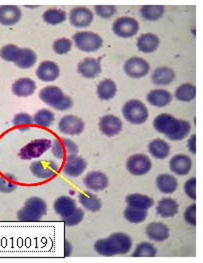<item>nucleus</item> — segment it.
<instances>
[{
  "label": "nucleus",
  "mask_w": 203,
  "mask_h": 263,
  "mask_svg": "<svg viewBox=\"0 0 203 263\" xmlns=\"http://www.w3.org/2000/svg\"><path fill=\"white\" fill-rule=\"evenodd\" d=\"M154 129L161 134H164L169 140L180 141L186 138L191 132V124L189 121L177 119L168 113H161L153 120Z\"/></svg>",
  "instance_id": "nucleus-1"
},
{
  "label": "nucleus",
  "mask_w": 203,
  "mask_h": 263,
  "mask_svg": "<svg viewBox=\"0 0 203 263\" xmlns=\"http://www.w3.org/2000/svg\"><path fill=\"white\" fill-rule=\"evenodd\" d=\"M132 248V239L124 232H115L108 237L98 239L94 243V250L99 255L111 257L127 254Z\"/></svg>",
  "instance_id": "nucleus-2"
},
{
  "label": "nucleus",
  "mask_w": 203,
  "mask_h": 263,
  "mask_svg": "<svg viewBox=\"0 0 203 263\" xmlns=\"http://www.w3.org/2000/svg\"><path fill=\"white\" fill-rule=\"evenodd\" d=\"M39 98L42 102L58 111H66L73 105L72 98L64 94L60 87L54 85L42 88L39 92Z\"/></svg>",
  "instance_id": "nucleus-3"
},
{
  "label": "nucleus",
  "mask_w": 203,
  "mask_h": 263,
  "mask_svg": "<svg viewBox=\"0 0 203 263\" xmlns=\"http://www.w3.org/2000/svg\"><path fill=\"white\" fill-rule=\"evenodd\" d=\"M46 212V202L40 197L32 196L25 201L24 206L17 212V218L22 222H37L41 220Z\"/></svg>",
  "instance_id": "nucleus-4"
},
{
  "label": "nucleus",
  "mask_w": 203,
  "mask_h": 263,
  "mask_svg": "<svg viewBox=\"0 0 203 263\" xmlns=\"http://www.w3.org/2000/svg\"><path fill=\"white\" fill-rule=\"evenodd\" d=\"M122 115L131 124L140 125L147 121L149 113L146 105L142 101L131 99L123 105Z\"/></svg>",
  "instance_id": "nucleus-5"
},
{
  "label": "nucleus",
  "mask_w": 203,
  "mask_h": 263,
  "mask_svg": "<svg viewBox=\"0 0 203 263\" xmlns=\"http://www.w3.org/2000/svg\"><path fill=\"white\" fill-rule=\"evenodd\" d=\"M72 39L76 48L82 52H95L103 45L102 37L93 31H78Z\"/></svg>",
  "instance_id": "nucleus-6"
},
{
  "label": "nucleus",
  "mask_w": 203,
  "mask_h": 263,
  "mask_svg": "<svg viewBox=\"0 0 203 263\" xmlns=\"http://www.w3.org/2000/svg\"><path fill=\"white\" fill-rule=\"evenodd\" d=\"M52 141L47 138L35 139L25 146H23L19 151V156L21 159L31 160L42 156L48 149H51Z\"/></svg>",
  "instance_id": "nucleus-7"
},
{
  "label": "nucleus",
  "mask_w": 203,
  "mask_h": 263,
  "mask_svg": "<svg viewBox=\"0 0 203 263\" xmlns=\"http://www.w3.org/2000/svg\"><path fill=\"white\" fill-rule=\"evenodd\" d=\"M112 31L118 37H133L139 31V23L133 17H128V16L119 17L113 22Z\"/></svg>",
  "instance_id": "nucleus-8"
},
{
  "label": "nucleus",
  "mask_w": 203,
  "mask_h": 263,
  "mask_svg": "<svg viewBox=\"0 0 203 263\" xmlns=\"http://www.w3.org/2000/svg\"><path fill=\"white\" fill-rule=\"evenodd\" d=\"M152 168V161L149 156L138 153L131 155L126 161V170L130 174L135 176H142L147 174Z\"/></svg>",
  "instance_id": "nucleus-9"
},
{
  "label": "nucleus",
  "mask_w": 203,
  "mask_h": 263,
  "mask_svg": "<svg viewBox=\"0 0 203 263\" xmlns=\"http://www.w3.org/2000/svg\"><path fill=\"white\" fill-rule=\"evenodd\" d=\"M51 151L56 158L62 160L68 156L78 154L79 148L73 140L66 137H59L52 141Z\"/></svg>",
  "instance_id": "nucleus-10"
},
{
  "label": "nucleus",
  "mask_w": 203,
  "mask_h": 263,
  "mask_svg": "<svg viewBox=\"0 0 203 263\" xmlns=\"http://www.w3.org/2000/svg\"><path fill=\"white\" fill-rule=\"evenodd\" d=\"M123 70L125 74L131 78L139 79L149 73L150 64L142 57H133L125 61Z\"/></svg>",
  "instance_id": "nucleus-11"
},
{
  "label": "nucleus",
  "mask_w": 203,
  "mask_h": 263,
  "mask_svg": "<svg viewBox=\"0 0 203 263\" xmlns=\"http://www.w3.org/2000/svg\"><path fill=\"white\" fill-rule=\"evenodd\" d=\"M84 121L80 117L72 114L63 116L58 122V130L70 136L81 134L84 130Z\"/></svg>",
  "instance_id": "nucleus-12"
},
{
  "label": "nucleus",
  "mask_w": 203,
  "mask_h": 263,
  "mask_svg": "<svg viewBox=\"0 0 203 263\" xmlns=\"http://www.w3.org/2000/svg\"><path fill=\"white\" fill-rule=\"evenodd\" d=\"M58 170V164L52 160H36L30 164V171L32 175L42 180L54 177Z\"/></svg>",
  "instance_id": "nucleus-13"
},
{
  "label": "nucleus",
  "mask_w": 203,
  "mask_h": 263,
  "mask_svg": "<svg viewBox=\"0 0 203 263\" xmlns=\"http://www.w3.org/2000/svg\"><path fill=\"white\" fill-rule=\"evenodd\" d=\"M94 20L93 11L85 6H77L69 13V22L75 28H86Z\"/></svg>",
  "instance_id": "nucleus-14"
},
{
  "label": "nucleus",
  "mask_w": 203,
  "mask_h": 263,
  "mask_svg": "<svg viewBox=\"0 0 203 263\" xmlns=\"http://www.w3.org/2000/svg\"><path fill=\"white\" fill-rule=\"evenodd\" d=\"M87 168L86 160L79 155H71L65 158L62 172L68 177H78Z\"/></svg>",
  "instance_id": "nucleus-15"
},
{
  "label": "nucleus",
  "mask_w": 203,
  "mask_h": 263,
  "mask_svg": "<svg viewBox=\"0 0 203 263\" xmlns=\"http://www.w3.org/2000/svg\"><path fill=\"white\" fill-rule=\"evenodd\" d=\"M83 183L88 190L98 192L108 187L109 179L105 173L93 170L85 175L83 178Z\"/></svg>",
  "instance_id": "nucleus-16"
},
{
  "label": "nucleus",
  "mask_w": 203,
  "mask_h": 263,
  "mask_svg": "<svg viewBox=\"0 0 203 263\" xmlns=\"http://www.w3.org/2000/svg\"><path fill=\"white\" fill-rule=\"evenodd\" d=\"M123 127L121 119L113 114H107L100 118L99 129L102 134L108 137H113L119 134Z\"/></svg>",
  "instance_id": "nucleus-17"
},
{
  "label": "nucleus",
  "mask_w": 203,
  "mask_h": 263,
  "mask_svg": "<svg viewBox=\"0 0 203 263\" xmlns=\"http://www.w3.org/2000/svg\"><path fill=\"white\" fill-rule=\"evenodd\" d=\"M60 76V68L51 60L42 61L36 69L37 78L43 82H53Z\"/></svg>",
  "instance_id": "nucleus-18"
},
{
  "label": "nucleus",
  "mask_w": 203,
  "mask_h": 263,
  "mask_svg": "<svg viewBox=\"0 0 203 263\" xmlns=\"http://www.w3.org/2000/svg\"><path fill=\"white\" fill-rule=\"evenodd\" d=\"M102 67L98 59L87 57L77 64V71L80 76L87 79H93L101 73Z\"/></svg>",
  "instance_id": "nucleus-19"
},
{
  "label": "nucleus",
  "mask_w": 203,
  "mask_h": 263,
  "mask_svg": "<svg viewBox=\"0 0 203 263\" xmlns=\"http://www.w3.org/2000/svg\"><path fill=\"white\" fill-rule=\"evenodd\" d=\"M192 159L186 154H176L169 161V168L179 176L189 174L192 170Z\"/></svg>",
  "instance_id": "nucleus-20"
},
{
  "label": "nucleus",
  "mask_w": 203,
  "mask_h": 263,
  "mask_svg": "<svg viewBox=\"0 0 203 263\" xmlns=\"http://www.w3.org/2000/svg\"><path fill=\"white\" fill-rule=\"evenodd\" d=\"M22 17L21 9L16 5L0 6V24L4 26H12L17 24Z\"/></svg>",
  "instance_id": "nucleus-21"
},
{
  "label": "nucleus",
  "mask_w": 203,
  "mask_h": 263,
  "mask_svg": "<svg viewBox=\"0 0 203 263\" xmlns=\"http://www.w3.org/2000/svg\"><path fill=\"white\" fill-rule=\"evenodd\" d=\"M36 90V83L29 77L19 78L12 84V92L17 97L31 96Z\"/></svg>",
  "instance_id": "nucleus-22"
},
{
  "label": "nucleus",
  "mask_w": 203,
  "mask_h": 263,
  "mask_svg": "<svg viewBox=\"0 0 203 263\" xmlns=\"http://www.w3.org/2000/svg\"><path fill=\"white\" fill-rule=\"evenodd\" d=\"M145 234L152 241L162 242L169 237V228L163 222H151L146 226Z\"/></svg>",
  "instance_id": "nucleus-23"
},
{
  "label": "nucleus",
  "mask_w": 203,
  "mask_h": 263,
  "mask_svg": "<svg viewBox=\"0 0 203 263\" xmlns=\"http://www.w3.org/2000/svg\"><path fill=\"white\" fill-rule=\"evenodd\" d=\"M160 45V39L153 33H143L136 40L137 49L142 53H152Z\"/></svg>",
  "instance_id": "nucleus-24"
},
{
  "label": "nucleus",
  "mask_w": 203,
  "mask_h": 263,
  "mask_svg": "<svg viewBox=\"0 0 203 263\" xmlns=\"http://www.w3.org/2000/svg\"><path fill=\"white\" fill-rule=\"evenodd\" d=\"M175 79V72L172 68L167 66H161L154 69L151 76V81L155 85L167 86L173 82Z\"/></svg>",
  "instance_id": "nucleus-25"
},
{
  "label": "nucleus",
  "mask_w": 203,
  "mask_h": 263,
  "mask_svg": "<svg viewBox=\"0 0 203 263\" xmlns=\"http://www.w3.org/2000/svg\"><path fill=\"white\" fill-rule=\"evenodd\" d=\"M146 100L151 106L163 108L170 104L172 100V95L165 89H153L147 94Z\"/></svg>",
  "instance_id": "nucleus-26"
},
{
  "label": "nucleus",
  "mask_w": 203,
  "mask_h": 263,
  "mask_svg": "<svg viewBox=\"0 0 203 263\" xmlns=\"http://www.w3.org/2000/svg\"><path fill=\"white\" fill-rule=\"evenodd\" d=\"M53 208L56 214L64 218L73 212L77 208V204L73 198L69 196H59L53 203Z\"/></svg>",
  "instance_id": "nucleus-27"
},
{
  "label": "nucleus",
  "mask_w": 203,
  "mask_h": 263,
  "mask_svg": "<svg viewBox=\"0 0 203 263\" xmlns=\"http://www.w3.org/2000/svg\"><path fill=\"white\" fill-rule=\"evenodd\" d=\"M179 205L173 198L165 197L158 201L156 206V212L163 218H170L178 213Z\"/></svg>",
  "instance_id": "nucleus-28"
},
{
  "label": "nucleus",
  "mask_w": 203,
  "mask_h": 263,
  "mask_svg": "<svg viewBox=\"0 0 203 263\" xmlns=\"http://www.w3.org/2000/svg\"><path fill=\"white\" fill-rule=\"evenodd\" d=\"M156 186L161 193L172 194L178 187V181L175 176L168 173H162L156 177Z\"/></svg>",
  "instance_id": "nucleus-29"
},
{
  "label": "nucleus",
  "mask_w": 203,
  "mask_h": 263,
  "mask_svg": "<svg viewBox=\"0 0 203 263\" xmlns=\"http://www.w3.org/2000/svg\"><path fill=\"white\" fill-rule=\"evenodd\" d=\"M149 154L156 159H165L170 154V145L165 140L156 138L148 144Z\"/></svg>",
  "instance_id": "nucleus-30"
},
{
  "label": "nucleus",
  "mask_w": 203,
  "mask_h": 263,
  "mask_svg": "<svg viewBox=\"0 0 203 263\" xmlns=\"http://www.w3.org/2000/svg\"><path fill=\"white\" fill-rule=\"evenodd\" d=\"M116 92L117 85L112 79L101 80L96 87V94L100 100L108 101L116 95Z\"/></svg>",
  "instance_id": "nucleus-31"
},
{
  "label": "nucleus",
  "mask_w": 203,
  "mask_h": 263,
  "mask_svg": "<svg viewBox=\"0 0 203 263\" xmlns=\"http://www.w3.org/2000/svg\"><path fill=\"white\" fill-rule=\"evenodd\" d=\"M125 201L127 203V206L134 207L142 210H148L149 208L154 205V200L151 197L140 193H132L127 195Z\"/></svg>",
  "instance_id": "nucleus-32"
},
{
  "label": "nucleus",
  "mask_w": 203,
  "mask_h": 263,
  "mask_svg": "<svg viewBox=\"0 0 203 263\" xmlns=\"http://www.w3.org/2000/svg\"><path fill=\"white\" fill-rule=\"evenodd\" d=\"M78 199L82 207L90 212H96L101 209L102 201L91 192H81L78 194Z\"/></svg>",
  "instance_id": "nucleus-33"
},
{
  "label": "nucleus",
  "mask_w": 203,
  "mask_h": 263,
  "mask_svg": "<svg viewBox=\"0 0 203 263\" xmlns=\"http://www.w3.org/2000/svg\"><path fill=\"white\" fill-rule=\"evenodd\" d=\"M174 97L180 102H190L196 97V87L191 83H183L175 89Z\"/></svg>",
  "instance_id": "nucleus-34"
},
{
  "label": "nucleus",
  "mask_w": 203,
  "mask_h": 263,
  "mask_svg": "<svg viewBox=\"0 0 203 263\" xmlns=\"http://www.w3.org/2000/svg\"><path fill=\"white\" fill-rule=\"evenodd\" d=\"M37 62V55L34 50L30 48H22L21 53L15 65L21 69L32 68Z\"/></svg>",
  "instance_id": "nucleus-35"
},
{
  "label": "nucleus",
  "mask_w": 203,
  "mask_h": 263,
  "mask_svg": "<svg viewBox=\"0 0 203 263\" xmlns=\"http://www.w3.org/2000/svg\"><path fill=\"white\" fill-rule=\"evenodd\" d=\"M165 12L162 5H144L140 8L141 17L146 21H156L161 18Z\"/></svg>",
  "instance_id": "nucleus-36"
},
{
  "label": "nucleus",
  "mask_w": 203,
  "mask_h": 263,
  "mask_svg": "<svg viewBox=\"0 0 203 263\" xmlns=\"http://www.w3.org/2000/svg\"><path fill=\"white\" fill-rule=\"evenodd\" d=\"M66 18H67L66 12L59 8L47 9L42 15V19L46 24L53 25V26L63 23Z\"/></svg>",
  "instance_id": "nucleus-37"
},
{
  "label": "nucleus",
  "mask_w": 203,
  "mask_h": 263,
  "mask_svg": "<svg viewBox=\"0 0 203 263\" xmlns=\"http://www.w3.org/2000/svg\"><path fill=\"white\" fill-rule=\"evenodd\" d=\"M56 119V115L49 109H40L33 116V122L40 127H50Z\"/></svg>",
  "instance_id": "nucleus-38"
},
{
  "label": "nucleus",
  "mask_w": 203,
  "mask_h": 263,
  "mask_svg": "<svg viewBox=\"0 0 203 263\" xmlns=\"http://www.w3.org/2000/svg\"><path fill=\"white\" fill-rule=\"evenodd\" d=\"M147 214V210L137 209L134 207L127 206L124 210V218L130 223L134 224L143 222L146 219Z\"/></svg>",
  "instance_id": "nucleus-39"
},
{
  "label": "nucleus",
  "mask_w": 203,
  "mask_h": 263,
  "mask_svg": "<svg viewBox=\"0 0 203 263\" xmlns=\"http://www.w3.org/2000/svg\"><path fill=\"white\" fill-rule=\"evenodd\" d=\"M21 49L15 44H6L0 49V57L7 62L15 63L20 57Z\"/></svg>",
  "instance_id": "nucleus-40"
},
{
  "label": "nucleus",
  "mask_w": 203,
  "mask_h": 263,
  "mask_svg": "<svg viewBox=\"0 0 203 263\" xmlns=\"http://www.w3.org/2000/svg\"><path fill=\"white\" fill-rule=\"evenodd\" d=\"M157 254V249L150 242H140L132 253L133 257H154Z\"/></svg>",
  "instance_id": "nucleus-41"
},
{
  "label": "nucleus",
  "mask_w": 203,
  "mask_h": 263,
  "mask_svg": "<svg viewBox=\"0 0 203 263\" xmlns=\"http://www.w3.org/2000/svg\"><path fill=\"white\" fill-rule=\"evenodd\" d=\"M12 123L15 127L19 128L21 132H26L34 123L33 117L26 112H20L16 114L12 120Z\"/></svg>",
  "instance_id": "nucleus-42"
},
{
  "label": "nucleus",
  "mask_w": 203,
  "mask_h": 263,
  "mask_svg": "<svg viewBox=\"0 0 203 263\" xmlns=\"http://www.w3.org/2000/svg\"><path fill=\"white\" fill-rule=\"evenodd\" d=\"M17 188V179L12 174L0 175V192L11 193Z\"/></svg>",
  "instance_id": "nucleus-43"
},
{
  "label": "nucleus",
  "mask_w": 203,
  "mask_h": 263,
  "mask_svg": "<svg viewBox=\"0 0 203 263\" xmlns=\"http://www.w3.org/2000/svg\"><path fill=\"white\" fill-rule=\"evenodd\" d=\"M72 45H73L72 40H70L69 38L61 37L56 39L53 42L52 48L56 54L64 55L70 52V50L72 49Z\"/></svg>",
  "instance_id": "nucleus-44"
},
{
  "label": "nucleus",
  "mask_w": 203,
  "mask_h": 263,
  "mask_svg": "<svg viewBox=\"0 0 203 263\" xmlns=\"http://www.w3.org/2000/svg\"><path fill=\"white\" fill-rule=\"evenodd\" d=\"M116 7L114 5H96L94 11L97 16L102 19H110L116 14Z\"/></svg>",
  "instance_id": "nucleus-45"
},
{
  "label": "nucleus",
  "mask_w": 203,
  "mask_h": 263,
  "mask_svg": "<svg viewBox=\"0 0 203 263\" xmlns=\"http://www.w3.org/2000/svg\"><path fill=\"white\" fill-rule=\"evenodd\" d=\"M84 218V210L81 208H76L71 214L62 218L64 223L67 226H76L80 224Z\"/></svg>",
  "instance_id": "nucleus-46"
},
{
  "label": "nucleus",
  "mask_w": 203,
  "mask_h": 263,
  "mask_svg": "<svg viewBox=\"0 0 203 263\" xmlns=\"http://www.w3.org/2000/svg\"><path fill=\"white\" fill-rule=\"evenodd\" d=\"M184 193L192 200L196 199V178L192 177L186 180L183 185Z\"/></svg>",
  "instance_id": "nucleus-47"
},
{
  "label": "nucleus",
  "mask_w": 203,
  "mask_h": 263,
  "mask_svg": "<svg viewBox=\"0 0 203 263\" xmlns=\"http://www.w3.org/2000/svg\"><path fill=\"white\" fill-rule=\"evenodd\" d=\"M183 218L189 226H196V204H191L185 209Z\"/></svg>",
  "instance_id": "nucleus-48"
},
{
  "label": "nucleus",
  "mask_w": 203,
  "mask_h": 263,
  "mask_svg": "<svg viewBox=\"0 0 203 263\" xmlns=\"http://www.w3.org/2000/svg\"><path fill=\"white\" fill-rule=\"evenodd\" d=\"M187 148L190 153L192 154H195L196 153V135L195 134H192L188 141H187Z\"/></svg>",
  "instance_id": "nucleus-49"
},
{
  "label": "nucleus",
  "mask_w": 203,
  "mask_h": 263,
  "mask_svg": "<svg viewBox=\"0 0 203 263\" xmlns=\"http://www.w3.org/2000/svg\"><path fill=\"white\" fill-rule=\"evenodd\" d=\"M65 256H69L72 252V245L69 241H65Z\"/></svg>",
  "instance_id": "nucleus-50"
},
{
  "label": "nucleus",
  "mask_w": 203,
  "mask_h": 263,
  "mask_svg": "<svg viewBox=\"0 0 203 263\" xmlns=\"http://www.w3.org/2000/svg\"><path fill=\"white\" fill-rule=\"evenodd\" d=\"M28 8H36V6H27Z\"/></svg>",
  "instance_id": "nucleus-51"
}]
</instances>
